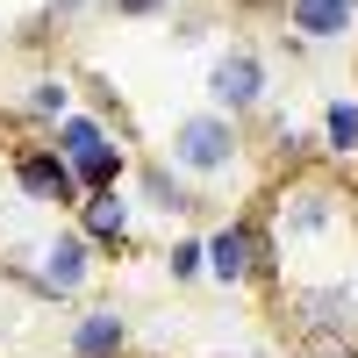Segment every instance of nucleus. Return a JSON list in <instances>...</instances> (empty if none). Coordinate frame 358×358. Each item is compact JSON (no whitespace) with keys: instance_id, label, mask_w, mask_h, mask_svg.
Segmentation results:
<instances>
[{"instance_id":"obj_1","label":"nucleus","mask_w":358,"mask_h":358,"mask_svg":"<svg viewBox=\"0 0 358 358\" xmlns=\"http://www.w3.org/2000/svg\"><path fill=\"white\" fill-rule=\"evenodd\" d=\"M351 179L337 172V165H294L287 179H280V194H273V208H265V229L280 236V244H315V236H330L337 222H351Z\"/></svg>"},{"instance_id":"obj_2","label":"nucleus","mask_w":358,"mask_h":358,"mask_svg":"<svg viewBox=\"0 0 358 358\" xmlns=\"http://www.w3.org/2000/svg\"><path fill=\"white\" fill-rule=\"evenodd\" d=\"M165 165H179L187 179H222L244 165V122H229L215 108H194L179 115L172 136H165Z\"/></svg>"},{"instance_id":"obj_3","label":"nucleus","mask_w":358,"mask_h":358,"mask_svg":"<svg viewBox=\"0 0 358 358\" xmlns=\"http://www.w3.org/2000/svg\"><path fill=\"white\" fill-rule=\"evenodd\" d=\"M208 108L229 115V122H251V115L273 108V79H265V50L258 43H229L208 65Z\"/></svg>"},{"instance_id":"obj_4","label":"nucleus","mask_w":358,"mask_h":358,"mask_svg":"<svg viewBox=\"0 0 358 358\" xmlns=\"http://www.w3.org/2000/svg\"><path fill=\"white\" fill-rule=\"evenodd\" d=\"M280 308L294 315V337H344V344H358V287L351 280L280 287Z\"/></svg>"},{"instance_id":"obj_5","label":"nucleus","mask_w":358,"mask_h":358,"mask_svg":"<svg viewBox=\"0 0 358 358\" xmlns=\"http://www.w3.org/2000/svg\"><path fill=\"white\" fill-rule=\"evenodd\" d=\"M8 179H15V194H22V201L57 208V215H72V208L86 201V194H79V179H72V165L57 158L43 136H36V143H15V151H8Z\"/></svg>"},{"instance_id":"obj_6","label":"nucleus","mask_w":358,"mask_h":358,"mask_svg":"<svg viewBox=\"0 0 358 358\" xmlns=\"http://www.w3.org/2000/svg\"><path fill=\"white\" fill-rule=\"evenodd\" d=\"M94 244H86V236L79 229H57L50 236V244L36 251V294H43V301H79V294H86V280H94Z\"/></svg>"},{"instance_id":"obj_7","label":"nucleus","mask_w":358,"mask_h":358,"mask_svg":"<svg viewBox=\"0 0 358 358\" xmlns=\"http://www.w3.org/2000/svg\"><path fill=\"white\" fill-rule=\"evenodd\" d=\"M72 229L94 244V258H122L129 244H136V201L115 187V194H86L79 208H72Z\"/></svg>"},{"instance_id":"obj_8","label":"nucleus","mask_w":358,"mask_h":358,"mask_svg":"<svg viewBox=\"0 0 358 358\" xmlns=\"http://www.w3.org/2000/svg\"><path fill=\"white\" fill-rule=\"evenodd\" d=\"M136 194H143V208H158V215L172 222H187V215H201L208 208V194H201V179H187L179 165H165V158H143L136 165Z\"/></svg>"},{"instance_id":"obj_9","label":"nucleus","mask_w":358,"mask_h":358,"mask_svg":"<svg viewBox=\"0 0 358 358\" xmlns=\"http://www.w3.org/2000/svg\"><path fill=\"white\" fill-rule=\"evenodd\" d=\"M280 29H287V36H301L308 50H315V43H344L351 29H358V0H287Z\"/></svg>"},{"instance_id":"obj_10","label":"nucleus","mask_w":358,"mask_h":358,"mask_svg":"<svg viewBox=\"0 0 358 358\" xmlns=\"http://www.w3.org/2000/svg\"><path fill=\"white\" fill-rule=\"evenodd\" d=\"M65 351H72V358H129V315H122V308H108V301L79 308V315H72Z\"/></svg>"},{"instance_id":"obj_11","label":"nucleus","mask_w":358,"mask_h":358,"mask_svg":"<svg viewBox=\"0 0 358 358\" xmlns=\"http://www.w3.org/2000/svg\"><path fill=\"white\" fill-rule=\"evenodd\" d=\"M72 94H79V86H72L65 72H36V79H22V94H15V122H29V129L50 136V129L72 115Z\"/></svg>"},{"instance_id":"obj_12","label":"nucleus","mask_w":358,"mask_h":358,"mask_svg":"<svg viewBox=\"0 0 358 358\" xmlns=\"http://www.w3.org/2000/svg\"><path fill=\"white\" fill-rule=\"evenodd\" d=\"M43 143H50V151H57V158H65V165H79L86 151H101V143H115V129L101 122V115H86V108H72V115H65V122H57V129L43 136Z\"/></svg>"},{"instance_id":"obj_13","label":"nucleus","mask_w":358,"mask_h":358,"mask_svg":"<svg viewBox=\"0 0 358 358\" xmlns=\"http://www.w3.org/2000/svg\"><path fill=\"white\" fill-rule=\"evenodd\" d=\"M136 165H129V143H101V151H86L79 165H72V179H79V194H115L129 179Z\"/></svg>"},{"instance_id":"obj_14","label":"nucleus","mask_w":358,"mask_h":358,"mask_svg":"<svg viewBox=\"0 0 358 358\" xmlns=\"http://www.w3.org/2000/svg\"><path fill=\"white\" fill-rule=\"evenodd\" d=\"M358 158V94L322 108V165H351Z\"/></svg>"},{"instance_id":"obj_15","label":"nucleus","mask_w":358,"mask_h":358,"mask_svg":"<svg viewBox=\"0 0 358 358\" xmlns=\"http://www.w3.org/2000/svg\"><path fill=\"white\" fill-rule=\"evenodd\" d=\"M165 273H172L179 287H187V280H208V244H201V236H172V244H165Z\"/></svg>"},{"instance_id":"obj_16","label":"nucleus","mask_w":358,"mask_h":358,"mask_svg":"<svg viewBox=\"0 0 358 358\" xmlns=\"http://www.w3.org/2000/svg\"><path fill=\"white\" fill-rule=\"evenodd\" d=\"M86 115H101L108 129H129V115H122V94H115L108 79H86Z\"/></svg>"},{"instance_id":"obj_17","label":"nucleus","mask_w":358,"mask_h":358,"mask_svg":"<svg viewBox=\"0 0 358 358\" xmlns=\"http://www.w3.org/2000/svg\"><path fill=\"white\" fill-rule=\"evenodd\" d=\"M294 358H358V344H344V337H294Z\"/></svg>"},{"instance_id":"obj_18","label":"nucleus","mask_w":358,"mask_h":358,"mask_svg":"<svg viewBox=\"0 0 358 358\" xmlns=\"http://www.w3.org/2000/svg\"><path fill=\"white\" fill-rule=\"evenodd\" d=\"M108 15H122V22H158V15H172V0H108Z\"/></svg>"},{"instance_id":"obj_19","label":"nucleus","mask_w":358,"mask_h":358,"mask_svg":"<svg viewBox=\"0 0 358 358\" xmlns=\"http://www.w3.org/2000/svg\"><path fill=\"white\" fill-rule=\"evenodd\" d=\"M229 15H244V22H258V15H287V0H229Z\"/></svg>"},{"instance_id":"obj_20","label":"nucleus","mask_w":358,"mask_h":358,"mask_svg":"<svg viewBox=\"0 0 358 358\" xmlns=\"http://www.w3.org/2000/svg\"><path fill=\"white\" fill-rule=\"evenodd\" d=\"M94 0H43V22H79Z\"/></svg>"},{"instance_id":"obj_21","label":"nucleus","mask_w":358,"mask_h":358,"mask_svg":"<svg viewBox=\"0 0 358 358\" xmlns=\"http://www.w3.org/2000/svg\"><path fill=\"white\" fill-rule=\"evenodd\" d=\"M172 36H179V43H201V36H208V15H179Z\"/></svg>"}]
</instances>
